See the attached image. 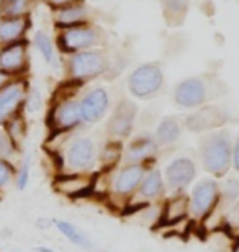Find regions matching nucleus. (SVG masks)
<instances>
[{
	"mask_svg": "<svg viewBox=\"0 0 239 252\" xmlns=\"http://www.w3.org/2000/svg\"><path fill=\"white\" fill-rule=\"evenodd\" d=\"M79 105H80V115H82V123L85 125L99 123L110 108L108 92L103 87H95L92 90H89L79 100Z\"/></svg>",
	"mask_w": 239,
	"mask_h": 252,
	"instance_id": "nucleus-16",
	"label": "nucleus"
},
{
	"mask_svg": "<svg viewBox=\"0 0 239 252\" xmlns=\"http://www.w3.org/2000/svg\"><path fill=\"white\" fill-rule=\"evenodd\" d=\"M211 97V85L205 77L185 79L177 84L174 90L175 103L182 108H200Z\"/></svg>",
	"mask_w": 239,
	"mask_h": 252,
	"instance_id": "nucleus-10",
	"label": "nucleus"
},
{
	"mask_svg": "<svg viewBox=\"0 0 239 252\" xmlns=\"http://www.w3.org/2000/svg\"><path fill=\"white\" fill-rule=\"evenodd\" d=\"M34 44H36V48L39 49V53L43 54L44 61L48 64H53L54 63V49H53V44H51V39L48 38V34L43 32H38L36 36H34Z\"/></svg>",
	"mask_w": 239,
	"mask_h": 252,
	"instance_id": "nucleus-28",
	"label": "nucleus"
},
{
	"mask_svg": "<svg viewBox=\"0 0 239 252\" xmlns=\"http://www.w3.org/2000/svg\"><path fill=\"white\" fill-rule=\"evenodd\" d=\"M108 58L102 51H80L69 59V75L70 80L79 84L87 82L99 75L105 74L108 69Z\"/></svg>",
	"mask_w": 239,
	"mask_h": 252,
	"instance_id": "nucleus-8",
	"label": "nucleus"
},
{
	"mask_svg": "<svg viewBox=\"0 0 239 252\" xmlns=\"http://www.w3.org/2000/svg\"><path fill=\"white\" fill-rule=\"evenodd\" d=\"M228 112L218 105H203L184 120V126L190 133H210L228 123Z\"/></svg>",
	"mask_w": 239,
	"mask_h": 252,
	"instance_id": "nucleus-11",
	"label": "nucleus"
},
{
	"mask_svg": "<svg viewBox=\"0 0 239 252\" xmlns=\"http://www.w3.org/2000/svg\"><path fill=\"white\" fill-rule=\"evenodd\" d=\"M25 103H27L28 110H32V112H36L41 107V97H39V92L38 90H32L30 95L25 100Z\"/></svg>",
	"mask_w": 239,
	"mask_h": 252,
	"instance_id": "nucleus-34",
	"label": "nucleus"
},
{
	"mask_svg": "<svg viewBox=\"0 0 239 252\" xmlns=\"http://www.w3.org/2000/svg\"><path fill=\"white\" fill-rule=\"evenodd\" d=\"M61 174H94L99 162V146L87 136H75L59 148Z\"/></svg>",
	"mask_w": 239,
	"mask_h": 252,
	"instance_id": "nucleus-2",
	"label": "nucleus"
},
{
	"mask_svg": "<svg viewBox=\"0 0 239 252\" xmlns=\"http://www.w3.org/2000/svg\"><path fill=\"white\" fill-rule=\"evenodd\" d=\"M197 175H198V167L193 156L180 154L175 156L166 165L162 177H164L166 190L171 195H179V193H185L189 190L190 185L195 182Z\"/></svg>",
	"mask_w": 239,
	"mask_h": 252,
	"instance_id": "nucleus-5",
	"label": "nucleus"
},
{
	"mask_svg": "<svg viewBox=\"0 0 239 252\" xmlns=\"http://www.w3.org/2000/svg\"><path fill=\"white\" fill-rule=\"evenodd\" d=\"M147 167H151V165L123 162V165L116 169V172L111 175L110 190H108L111 196L115 200L123 201V206L128 205L130 200L135 196L136 190H138Z\"/></svg>",
	"mask_w": 239,
	"mask_h": 252,
	"instance_id": "nucleus-6",
	"label": "nucleus"
},
{
	"mask_svg": "<svg viewBox=\"0 0 239 252\" xmlns=\"http://www.w3.org/2000/svg\"><path fill=\"white\" fill-rule=\"evenodd\" d=\"M164 85V72L156 63L141 64L128 77V89L133 97L147 100L161 92Z\"/></svg>",
	"mask_w": 239,
	"mask_h": 252,
	"instance_id": "nucleus-7",
	"label": "nucleus"
},
{
	"mask_svg": "<svg viewBox=\"0 0 239 252\" xmlns=\"http://www.w3.org/2000/svg\"><path fill=\"white\" fill-rule=\"evenodd\" d=\"M233 169L239 174V136L233 139Z\"/></svg>",
	"mask_w": 239,
	"mask_h": 252,
	"instance_id": "nucleus-35",
	"label": "nucleus"
},
{
	"mask_svg": "<svg viewBox=\"0 0 239 252\" xmlns=\"http://www.w3.org/2000/svg\"><path fill=\"white\" fill-rule=\"evenodd\" d=\"M54 226L58 228V231L64 236L66 239L70 241L72 244H75L80 249L85 251H92L94 249V243L90 241L87 236L84 234V231H80L77 226L69 223V221H63V220H56Z\"/></svg>",
	"mask_w": 239,
	"mask_h": 252,
	"instance_id": "nucleus-23",
	"label": "nucleus"
},
{
	"mask_svg": "<svg viewBox=\"0 0 239 252\" xmlns=\"http://www.w3.org/2000/svg\"><path fill=\"white\" fill-rule=\"evenodd\" d=\"M85 17V10L80 7H70L64 12H61L59 15V25L61 27H77L80 23V20Z\"/></svg>",
	"mask_w": 239,
	"mask_h": 252,
	"instance_id": "nucleus-27",
	"label": "nucleus"
},
{
	"mask_svg": "<svg viewBox=\"0 0 239 252\" xmlns=\"http://www.w3.org/2000/svg\"><path fill=\"white\" fill-rule=\"evenodd\" d=\"M225 223H226L228 231H231L233 234L239 238V201H236V203L226 211Z\"/></svg>",
	"mask_w": 239,
	"mask_h": 252,
	"instance_id": "nucleus-31",
	"label": "nucleus"
},
{
	"mask_svg": "<svg viewBox=\"0 0 239 252\" xmlns=\"http://www.w3.org/2000/svg\"><path fill=\"white\" fill-rule=\"evenodd\" d=\"M166 193H167V190H166L164 177H162V170L159 167H156V165H151V167H147L138 190H136L135 196L130 200L128 205L135 203V201L139 206L159 203L166 196Z\"/></svg>",
	"mask_w": 239,
	"mask_h": 252,
	"instance_id": "nucleus-12",
	"label": "nucleus"
},
{
	"mask_svg": "<svg viewBox=\"0 0 239 252\" xmlns=\"http://www.w3.org/2000/svg\"><path fill=\"white\" fill-rule=\"evenodd\" d=\"M123 160V143L108 139L103 148L99 149L100 170H113Z\"/></svg>",
	"mask_w": 239,
	"mask_h": 252,
	"instance_id": "nucleus-22",
	"label": "nucleus"
},
{
	"mask_svg": "<svg viewBox=\"0 0 239 252\" xmlns=\"http://www.w3.org/2000/svg\"><path fill=\"white\" fill-rule=\"evenodd\" d=\"M18 151L20 149L7 138V134H5L3 131H0V159L8 160L13 154H17Z\"/></svg>",
	"mask_w": 239,
	"mask_h": 252,
	"instance_id": "nucleus-33",
	"label": "nucleus"
},
{
	"mask_svg": "<svg viewBox=\"0 0 239 252\" xmlns=\"http://www.w3.org/2000/svg\"><path fill=\"white\" fill-rule=\"evenodd\" d=\"M189 216V195L179 193V195H171V198H167L164 203L161 205V224H177L180 221H184Z\"/></svg>",
	"mask_w": 239,
	"mask_h": 252,
	"instance_id": "nucleus-18",
	"label": "nucleus"
},
{
	"mask_svg": "<svg viewBox=\"0 0 239 252\" xmlns=\"http://www.w3.org/2000/svg\"><path fill=\"white\" fill-rule=\"evenodd\" d=\"M28 0H3L2 2V12L8 17H20L27 12Z\"/></svg>",
	"mask_w": 239,
	"mask_h": 252,
	"instance_id": "nucleus-30",
	"label": "nucleus"
},
{
	"mask_svg": "<svg viewBox=\"0 0 239 252\" xmlns=\"http://www.w3.org/2000/svg\"><path fill=\"white\" fill-rule=\"evenodd\" d=\"M27 69V49L25 43H12L0 53V72L17 75Z\"/></svg>",
	"mask_w": 239,
	"mask_h": 252,
	"instance_id": "nucleus-19",
	"label": "nucleus"
},
{
	"mask_svg": "<svg viewBox=\"0 0 239 252\" xmlns=\"http://www.w3.org/2000/svg\"><path fill=\"white\" fill-rule=\"evenodd\" d=\"M17 167L7 159H0V190L7 189L10 184L15 182Z\"/></svg>",
	"mask_w": 239,
	"mask_h": 252,
	"instance_id": "nucleus-29",
	"label": "nucleus"
},
{
	"mask_svg": "<svg viewBox=\"0 0 239 252\" xmlns=\"http://www.w3.org/2000/svg\"><path fill=\"white\" fill-rule=\"evenodd\" d=\"M54 3H68V2H70V0H53Z\"/></svg>",
	"mask_w": 239,
	"mask_h": 252,
	"instance_id": "nucleus-37",
	"label": "nucleus"
},
{
	"mask_svg": "<svg viewBox=\"0 0 239 252\" xmlns=\"http://www.w3.org/2000/svg\"><path fill=\"white\" fill-rule=\"evenodd\" d=\"M99 41L97 39V32L89 27H72L61 34L59 46L64 53H80L87 48L94 46Z\"/></svg>",
	"mask_w": 239,
	"mask_h": 252,
	"instance_id": "nucleus-17",
	"label": "nucleus"
},
{
	"mask_svg": "<svg viewBox=\"0 0 239 252\" xmlns=\"http://www.w3.org/2000/svg\"><path fill=\"white\" fill-rule=\"evenodd\" d=\"M25 32V22L20 18L8 20L0 25V39L3 43H13L15 39L22 36V33Z\"/></svg>",
	"mask_w": 239,
	"mask_h": 252,
	"instance_id": "nucleus-26",
	"label": "nucleus"
},
{
	"mask_svg": "<svg viewBox=\"0 0 239 252\" xmlns=\"http://www.w3.org/2000/svg\"><path fill=\"white\" fill-rule=\"evenodd\" d=\"M136 115H138V107L128 98L120 100L115 105L113 112H111L108 122H106V134L108 139L120 141L123 143L133 134Z\"/></svg>",
	"mask_w": 239,
	"mask_h": 252,
	"instance_id": "nucleus-9",
	"label": "nucleus"
},
{
	"mask_svg": "<svg viewBox=\"0 0 239 252\" xmlns=\"http://www.w3.org/2000/svg\"><path fill=\"white\" fill-rule=\"evenodd\" d=\"M8 82H10V75L0 72V89H3Z\"/></svg>",
	"mask_w": 239,
	"mask_h": 252,
	"instance_id": "nucleus-36",
	"label": "nucleus"
},
{
	"mask_svg": "<svg viewBox=\"0 0 239 252\" xmlns=\"http://www.w3.org/2000/svg\"><path fill=\"white\" fill-rule=\"evenodd\" d=\"M30 165H32V158L27 156L25 160L20 165V169H17V177H15V182H17V189L18 190H25L28 185L30 180Z\"/></svg>",
	"mask_w": 239,
	"mask_h": 252,
	"instance_id": "nucleus-32",
	"label": "nucleus"
},
{
	"mask_svg": "<svg viewBox=\"0 0 239 252\" xmlns=\"http://www.w3.org/2000/svg\"><path fill=\"white\" fill-rule=\"evenodd\" d=\"M233 134L220 128L205 133L198 141V158L213 179H223L233 169Z\"/></svg>",
	"mask_w": 239,
	"mask_h": 252,
	"instance_id": "nucleus-1",
	"label": "nucleus"
},
{
	"mask_svg": "<svg viewBox=\"0 0 239 252\" xmlns=\"http://www.w3.org/2000/svg\"><path fill=\"white\" fill-rule=\"evenodd\" d=\"M166 22L169 25H180L184 22L187 10H189V0H162Z\"/></svg>",
	"mask_w": 239,
	"mask_h": 252,
	"instance_id": "nucleus-24",
	"label": "nucleus"
},
{
	"mask_svg": "<svg viewBox=\"0 0 239 252\" xmlns=\"http://www.w3.org/2000/svg\"><path fill=\"white\" fill-rule=\"evenodd\" d=\"M25 100H27V85L22 80H13L0 89V126L12 120L15 115L22 113Z\"/></svg>",
	"mask_w": 239,
	"mask_h": 252,
	"instance_id": "nucleus-15",
	"label": "nucleus"
},
{
	"mask_svg": "<svg viewBox=\"0 0 239 252\" xmlns=\"http://www.w3.org/2000/svg\"><path fill=\"white\" fill-rule=\"evenodd\" d=\"M3 126H5L3 133L7 134V138L20 149V144H22V141L25 139V134H27V123H25L22 113L15 115V117L12 120H8Z\"/></svg>",
	"mask_w": 239,
	"mask_h": 252,
	"instance_id": "nucleus-25",
	"label": "nucleus"
},
{
	"mask_svg": "<svg viewBox=\"0 0 239 252\" xmlns=\"http://www.w3.org/2000/svg\"><path fill=\"white\" fill-rule=\"evenodd\" d=\"M95 172L94 174H59L56 175L53 189L61 195L69 198H82L95 189Z\"/></svg>",
	"mask_w": 239,
	"mask_h": 252,
	"instance_id": "nucleus-14",
	"label": "nucleus"
},
{
	"mask_svg": "<svg viewBox=\"0 0 239 252\" xmlns=\"http://www.w3.org/2000/svg\"><path fill=\"white\" fill-rule=\"evenodd\" d=\"M220 205V184L216 179L205 177L193 185L189 195V216L193 221H205Z\"/></svg>",
	"mask_w": 239,
	"mask_h": 252,
	"instance_id": "nucleus-4",
	"label": "nucleus"
},
{
	"mask_svg": "<svg viewBox=\"0 0 239 252\" xmlns=\"http://www.w3.org/2000/svg\"><path fill=\"white\" fill-rule=\"evenodd\" d=\"M159 144L156 143L154 134L136 136L123 148V162L151 165L159 156Z\"/></svg>",
	"mask_w": 239,
	"mask_h": 252,
	"instance_id": "nucleus-13",
	"label": "nucleus"
},
{
	"mask_svg": "<svg viewBox=\"0 0 239 252\" xmlns=\"http://www.w3.org/2000/svg\"><path fill=\"white\" fill-rule=\"evenodd\" d=\"M218 184H220V205H218V208L228 211L236 201H239V177L236 172H230Z\"/></svg>",
	"mask_w": 239,
	"mask_h": 252,
	"instance_id": "nucleus-21",
	"label": "nucleus"
},
{
	"mask_svg": "<svg viewBox=\"0 0 239 252\" xmlns=\"http://www.w3.org/2000/svg\"><path fill=\"white\" fill-rule=\"evenodd\" d=\"M70 89L68 92L61 94L58 100H54L53 107L48 113V126L51 129V136L54 134H68L75 128H79L82 123V115H80L79 100H75L72 95L75 94L80 85L79 82L70 80Z\"/></svg>",
	"mask_w": 239,
	"mask_h": 252,
	"instance_id": "nucleus-3",
	"label": "nucleus"
},
{
	"mask_svg": "<svg viewBox=\"0 0 239 252\" xmlns=\"http://www.w3.org/2000/svg\"><path fill=\"white\" fill-rule=\"evenodd\" d=\"M182 131H184V122L179 117H166L157 125L154 139L161 149L171 148L182 138Z\"/></svg>",
	"mask_w": 239,
	"mask_h": 252,
	"instance_id": "nucleus-20",
	"label": "nucleus"
}]
</instances>
